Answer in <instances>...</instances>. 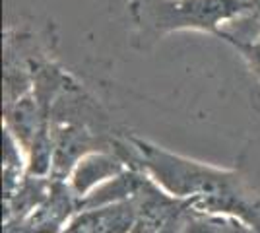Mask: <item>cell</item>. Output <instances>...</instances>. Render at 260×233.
I'll use <instances>...</instances> for the list:
<instances>
[{
	"instance_id": "3957f363",
	"label": "cell",
	"mask_w": 260,
	"mask_h": 233,
	"mask_svg": "<svg viewBox=\"0 0 260 233\" xmlns=\"http://www.w3.org/2000/svg\"><path fill=\"white\" fill-rule=\"evenodd\" d=\"M130 167L134 165L130 163L128 157L120 150L119 136H117L113 148H103V150H95V152H89L84 155L74 165V169L70 171L66 181L82 202L98 187L105 185L111 179L119 177L120 173H124Z\"/></svg>"
},
{
	"instance_id": "52a82bcc",
	"label": "cell",
	"mask_w": 260,
	"mask_h": 233,
	"mask_svg": "<svg viewBox=\"0 0 260 233\" xmlns=\"http://www.w3.org/2000/svg\"><path fill=\"white\" fill-rule=\"evenodd\" d=\"M177 233H229V218L204 214L188 206L179 220Z\"/></svg>"
},
{
	"instance_id": "ba28073f",
	"label": "cell",
	"mask_w": 260,
	"mask_h": 233,
	"mask_svg": "<svg viewBox=\"0 0 260 233\" xmlns=\"http://www.w3.org/2000/svg\"><path fill=\"white\" fill-rule=\"evenodd\" d=\"M233 49L243 56V60L247 62L250 74L258 80L260 84V37L250 41V43H237L233 45Z\"/></svg>"
},
{
	"instance_id": "277c9868",
	"label": "cell",
	"mask_w": 260,
	"mask_h": 233,
	"mask_svg": "<svg viewBox=\"0 0 260 233\" xmlns=\"http://www.w3.org/2000/svg\"><path fill=\"white\" fill-rule=\"evenodd\" d=\"M80 212V198L68 181L53 179L49 196L35 210L22 218L29 233H62L70 220Z\"/></svg>"
},
{
	"instance_id": "7a4b0ae2",
	"label": "cell",
	"mask_w": 260,
	"mask_h": 233,
	"mask_svg": "<svg viewBox=\"0 0 260 233\" xmlns=\"http://www.w3.org/2000/svg\"><path fill=\"white\" fill-rule=\"evenodd\" d=\"M247 8V0H128L130 16L138 29L155 37L177 31L217 35Z\"/></svg>"
},
{
	"instance_id": "30bf717a",
	"label": "cell",
	"mask_w": 260,
	"mask_h": 233,
	"mask_svg": "<svg viewBox=\"0 0 260 233\" xmlns=\"http://www.w3.org/2000/svg\"><path fill=\"white\" fill-rule=\"evenodd\" d=\"M247 4H249L250 12H254L256 16H260V0H247Z\"/></svg>"
},
{
	"instance_id": "8992f818",
	"label": "cell",
	"mask_w": 260,
	"mask_h": 233,
	"mask_svg": "<svg viewBox=\"0 0 260 233\" xmlns=\"http://www.w3.org/2000/svg\"><path fill=\"white\" fill-rule=\"evenodd\" d=\"M27 175V154L10 130L2 126V190L8 200Z\"/></svg>"
},
{
	"instance_id": "5b68a950",
	"label": "cell",
	"mask_w": 260,
	"mask_h": 233,
	"mask_svg": "<svg viewBox=\"0 0 260 233\" xmlns=\"http://www.w3.org/2000/svg\"><path fill=\"white\" fill-rule=\"evenodd\" d=\"M136 206L132 200L84 208L70 220L62 233H132Z\"/></svg>"
},
{
	"instance_id": "9c48e42d",
	"label": "cell",
	"mask_w": 260,
	"mask_h": 233,
	"mask_svg": "<svg viewBox=\"0 0 260 233\" xmlns=\"http://www.w3.org/2000/svg\"><path fill=\"white\" fill-rule=\"evenodd\" d=\"M229 233H260V227H254V225L229 218Z\"/></svg>"
},
{
	"instance_id": "6da1fadb",
	"label": "cell",
	"mask_w": 260,
	"mask_h": 233,
	"mask_svg": "<svg viewBox=\"0 0 260 233\" xmlns=\"http://www.w3.org/2000/svg\"><path fill=\"white\" fill-rule=\"evenodd\" d=\"M134 167L159 185L167 194L186 202L192 210L233 218L260 227V190L241 169H225L144 140L124 136Z\"/></svg>"
},
{
	"instance_id": "8fae6325",
	"label": "cell",
	"mask_w": 260,
	"mask_h": 233,
	"mask_svg": "<svg viewBox=\"0 0 260 233\" xmlns=\"http://www.w3.org/2000/svg\"><path fill=\"white\" fill-rule=\"evenodd\" d=\"M179 225V223H177ZM163 233H177V227H173V229H167V231H163Z\"/></svg>"
}]
</instances>
